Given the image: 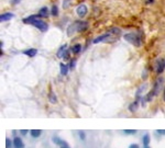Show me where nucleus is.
<instances>
[{
  "instance_id": "18",
  "label": "nucleus",
  "mask_w": 165,
  "mask_h": 148,
  "mask_svg": "<svg viewBox=\"0 0 165 148\" xmlns=\"http://www.w3.org/2000/svg\"><path fill=\"white\" fill-rule=\"evenodd\" d=\"M48 100H50V102L53 103V104H55V103L57 102V98H56V96L54 94L53 91H51V92L48 93Z\"/></svg>"
},
{
  "instance_id": "34",
  "label": "nucleus",
  "mask_w": 165,
  "mask_h": 148,
  "mask_svg": "<svg viewBox=\"0 0 165 148\" xmlns=\"http://www.w3.org/2000/svg\"><path fill=\"white\" fill-rule=\"evenodd\" d=\"M163 98H164V101H165V88H164V93H163Z\"/></svg>"
},
{
  "instance_id": "33",
  "label": "nucleus",
  "mask_w": 165,
  "mask_h": 148,
  "mask_svg": "<svg viewBox=\"0 0 165 148\" xmlns=\"http://www.w3.org/2000/svg\"><path fill=\"white\" fill-rule=\"evenodd\" d=\"M154 0H148V3H151V2H153Z\"/></svg>"
},
{
  "instance_id": "13",
  "label": "nucleus",
  "mask_w": 165,
  "mask_h": 148,
  "mask_svg": "<svg viewBox=\"0 0 165 148\" xmlns=\"http://www.w3.org/2000/svg\"><path fill=\"white\" fill-rule=\"evenodd\" d=\"M60 69H61V74L63 75V76H66L67 74H68V69H70V66H67V65L65 64H62L60 65Z\"/></svg>"
},
{
  "instance_id": "29",
  "label": "nucleus",
  "mask_w": 165,
  "mask_h": 148,
  "mask_svg": "<svg viewBox=\"0 0 165 148\" xmlns=\"http://www.w3.org/2000/svg\"><path fill=\"white\" fill-rule=\"evenodd\" d=\"M156 133L160 134V135H165V129H157Z\"/></svg>"
},
{
  "instance_id": "28",
  "label": "nucleus",
  "mask_w": 165,
  "mask_h": 148,
  "mask_svg": "<svg viewBox=\"0 0 165 148\" xmlns=\"http://www.w3.org/2000/svg\"><path fill=\"white\" fill-rule=\"evenodd\" d=\"M63 58H64V59H68V58H70V54H68V51H66L65 53H64Z\"/></svg>"
},
{
  "instance_id": "12",
  "label": "nucleus",
  "mask_w": 165,
  "mask_h": 148,
  "mask_svg": "<svg viewBox=\"0 0 165 148\" xmlns=\"http://www.w3.org/2000/svg\"><path fill=\"white\" fill-rule=\"evenodd\" d=\"M77 31V28H76V23H73V24H70L68 28H67V35L68 36H72L74 33Z\"/></svg>"
},
{
  "instance_id": "8",
  "label": "nucleus",
  "mask_w": 165,
  "mask_h": 148,
  "mask_svg": "<svg viewBox=\"0 0 165 148\" xmlns=\"http://www.w3.org/2000/svg\"><path fill=\"white\" fill-rule=\"evenodd\" d=\"M12 143L14 148H24V143H23V141L20 137H14Z\"/></svg>"
},
{
  "instance_id": "1",
  "label": "nucleus",
  "mask_w": 165,
  "mask_h": 148,
  "mask_svg": "<svg viewBox=\"0 0 165 148\" xmlns=\"http://www.w3.org/2000/svg\"><path fill=\"white\" fill-rule=\"evenodd\" d=\"M40 16H26L24 19L22 20L23 23H26V24H32L33 26H35L36 29H39L41 32H46L48 29V23L44 22V21H42L41 19H39Z\"/></svg>"
},
{
  "instance_id": "5",
  "label": "nucleus",
  "mask_w": 165,
  "mask_h": 148,
  "mask_svg": "<svg viewBox=\"0 0 165 148\" xmlns=\"http://www.w3.org/2000/svg\"><path fill=\"white\" fill-rule=\"evenodd\" d=\"M52 141H53V143H54V144H56V145H58V146H62V147H70V146H68V144H67L65 141L61 139L60 137H57V136H54V137L52 138Z\"/></svg>"
},
{
  "instance_id": "4",
  "label": "nucleus",
  "mask_w": 165,
  "mask_h": 148,
  "mask_svg": "<svg viewBox=\"0 0 165 148\" xmlns=\"http://www.w3.org/2000/svg\"><path fill=\"white\" fill-rule=\"evenodd\" d=\"M76 23V28H77V32H84L88 29V23L86 21H77Z\"/></svg>"
},
{
  "instance_id": "23",
  "label": "nucleus",
  "mask_w": 165,
  "mask_h": 148,
  "mask_svg": "<svg viewBox=\"0 0 165 148\" xmlns=\"http://www.w3.org/2000/svg\"><path fill=\"white\" fill-rule=\"evenodd\" d=\"M52 16H58V9H57V6L52 7Z\"/></svg>"
},
{
  "instance_id": "6",
  "label": "nucleus",
  "mask_w": 165,
  "mask_h": 148,
  "mask_svg": "<svg viewBox=\"0 0 165 148\" xmlns=\"http://www.w3.org/2000/svg\"><path fill=\"white\" fill-rule=\"evenodd\" d=\"M162 84H163V79H162V78H159V79H157V80L155 81V84H154V87H153V89H152V90L154 91L155 96H156V94H159L160 89H161V86H162Z\"/></svg>"
},
{
  "instance_id": "19",
  "label": "nucleus",
  "mask_w": 165,
  "mask_h": 148,
  "mask_svg": "<svg viewBox=\"0 0 165 148\" xmlns=\"http://www.w3.org/2000/svg\"><path fill=\"white\" fill-rule=\"evenodd\" d=\"M150 141H151V138H150V135L149 134H145V135L142 137V143L144 146H148L150 144Z\"/></svg>"
},
{
  "instance_id": "35",
  "label": "nucleus",
  "mask_w": 165,
  "mask_h": 148,
  "mask_svg": "<svg viewBox=\"0 0 165 148\" xmlns=\"http://www.w3.org/2000/svg\"><path fill=\"white\" fill-rule=\"evenodd\" d=\"M143 148H151V147H150V146L148 145V146H144V147H143Z\"/></svg>"
},
{
  "instance_id": "25",
  "label": "nucleus",
  "mask_w": 165,
  "mask_h": 148,
  "mask_svg": "<svg viewBox=\"0 0 165 148\" xmlns=\"http://www.w3.org/2000/svg\"><path fill=\"white\" fill-rule=\"evenodd\" d=\"M78 135H79V137H80V139H82V141H85V139H86L85 133L82 132V131H79V132H78Z\"/></svg>"
},
{
  "instance_id": "31",
  "label": "nucleus",
  "mask_w": 165,
  "mask_h": 148,
  "mask_svg": "<svg viewBox=\"0 0 165 148\" xmlns=\"http://www.w3.org/2000/svg\"><path fill=\"white\" fill-rule=\"evenodd\" d=\"M28 129H21V131H20V133H21V134H22V135H26V134H28Z\"/></svg>"
},
{
  "instance_id": "21",
  "label": "nucleus",
  "mask_w": 165,
  "mask_h": 148,
  "mask_svg": "<svg viewBox=\"0 0 165 148\" xmlns=\"http://www.w3.org/2000/svg\"><path fill=\"white\" fill-rule=\"evenodd\" d=\"M110 34H114V35H119L121 33V30L120 29H118V28H111L110 30L108 31Z\"/></svg>"
},
{
  "instance_id": "2",
  "label": "nucleus",
  "mask_w": 165,
  "mask_h": 148,
  "mask_svg": "<svg viewBox=\"0 0 165 148\" xmlns=\"http://www.w3.org/2000/svg\"><path fill=\"white\" fill-rule=\"evenodd\" d=\"M123 39L129 42L130 44L132 45L137 46V47H140V46L142 45V39H141V36L137 33H128V34H124L123 35Z\"/></svg>"
},
{
  "instance_id": "32",
  "label": "nucleus",
  "mask_w": 165,
  "mask_h": 148,
  "mask_svg": "<svg viewBox=\"0 0 165 148\" xmlns=\"http://www.w3.org/2000/svg\"><path fill=\"white\" fill-rule=\"evenodd\" d=\"M129 148H140V147L138 144H131V145L129 146Z\"/></svg>"
},
{
  "instance_id": "16",
  "label": "nucleus",
  "mask_w": 165,
  "mask_h": 148,
  "mask_svg": "<svg viewBox=\"0 0 165 148\" xmlns=\"http://www.w3.org/2000/svg\"><path fill=\"white\" fill-rule=\"evenodd\" d=\"M42 131L41 129H31L30 131V135H31V137H33V138H38L39 136L41 135Z\"/></svg>"
},
{
  "instance_id": "22",
  "label": "nucleus",
  "mask_w": 165,
  "mask_h": 148,
  "mask_svg": "<svg viewBox=\"0 0 165 148\" xmlns=\"http://www.w3.org/2000/svg\"><path fill=\"white\" fill-rule=\"evenodd\" d=\"M138 131L137 129H124L123 133L124 134H127V135H132V134H135Z\"/></svg>"
},
{
  "instance_id": "36",
  "label": "nucleus",
  "mask_w": 165,
  "mask_h": 148,
  "mask_svg": "<svg viewBox=\"0 0 165 148\" xmlns=\"http://www.w3.org/2000/svg\"><path fill=\"white\" fill-rule=\"evenodd\" d=\"M61 148H70V147H61Z\"/></svg>"
},
{
  "instance_id": "24",
  "label": "nucleus",
  "mask_w": 165,
  "mask_h": 148,
  "mask_svg": "<svg viewBox=\"0 0 165 148\" xmlns=\"http://www.w3.org/2000/svg\"><path fill=\"white\" fill-rule=\"evenodd\" d=\"M11 145H13V143H11L10 138H6V148H11Z\"/></svg>"
},
{
  "instance_id": "3",
  "label": "nucleus",
  "mask_w": 165,
  "mask_h": 148,
  "mask_svg": "<svg viewBox=\"0 0 165 148\" xmlns=\"http://www.w3.org/2000/svg\"><path fill=\"white\" fill-rule=\"evenodd\" d=\"M87 12H88V9H87V7H86L85 4H79V6L77 7L76 13L79 18H84V16L87 14Z\"/></svg>"
},
{
  "instance_id": "7",
  "label": "nucleus",
  "mask_w": 165,
  "mask_h": 148,
  "mask_svg": "<svg viewBox=\"0 0 165 148\" xmlns=\"http://www.w3.org/2000/svg\"><path fill=\"white\" fill-rule=\"evenodd\" d=\"M165 69V61L164 59H160L156 64V73L157 74H162Z\"/></svg>"
},
{
  "instance_id": "14",
  "label": "nucleus",
  "mask_w": 165,
  "mask_h": 148,
  "mask_svg": "<svg viewBox=\"0 0 165 148\" xmlns=\"http://www.w3.org/2000/svg\"><path fill=\"white\" fill-rule=\"evenodd\" d=\"M48 16V8H46V7L41 8L40 11H39V16H41V18H46Z\"/></svg>"
},
{
  "instance_id": "17",
  "label": "nucleus",
  "mask_w": 165,
  "mask_h": 148,
  "mask_svg": "<svg viewBox=\"0 0 165 148\" xmlns=\"http://www.w3.org/2000/svg\"><path fill=\"white\" fill-rule=\"evenodd\" d=\"M138 108H139V101H134V102H132L130 104V106H129V110H130V112H135L138 110Z\"/></svg>"
},
{
  "instance_id": "27",
  "label": "nucleus",
  "mask_w": 165,
  "mask_h": 148,
  "mask_svg": "<svg viewBox=\"0 0 165 148\" xmlns=\"http://www.w3.org/2000/svg\"><path fill=\"white\" fill-rule=\"evenodd\" d=\"M72 3V0H65V2L63 3V8H67Z\"/></svg>"
},
{
  "instance_id": "10",
  "label": "nucleus",
  "mask_w": 165,
  "mask_h": 148,
  "mask_svg": "<svg viewBox=\"0 0 165 148\" xmlns=\"http://www.w3.org/2000/svg\"><path fill=\"white\" fill-rule=\"evenodd\" d=\"M110 35H111V34H110L109 32H108V33H106V34H102V35L98 36V37H96V39L94 40V41H92V43H94V44H97V43L104 42V41L108 39V37H109Z\"/></svg>"
},
{
  "instance_id": "20",
  "label": "nucleus",
  "mask_w": 165,
  "mask_h": 148,
  "mask_svg": "<svg viewBox=\"0 0 165 148\" xmlns=\"http://www.w3.org/2000/svg\"><path fill=\"white\" fill-rule=\"evenodd\" d=\"M80 51H82V45L80 44H76V45H74L72 47V52H73L74 54H78Z\"/></svg>"
},
{
  "instance_id": "26",
  "label": "nucleus",
  "mask_w": 165,
  "mask_h": 148,
  "mask_svg": "<svg viewBox=\"0 0 165 148\" xmlns=\"http://www.w3.org/2000/svg\"><path fill=\"white\" fill-rule=\"evenodd\" d=\"M76 66V59H73V61H70V69H74Z\"/></svg>"
},
{
  "instance_id": "9",
  "label": "nucleus",
  "mask_w": 165,
  "mask_h": 148,
  "mask_svg": "<svg viewBox=\"0 0 165 148\" xmlns=\"http://www.w3.org/2000/svg\"><path fill=\"white\" fill-rule=\"evenodd\" d=\"M14 16V14L11 12H6V13H2L1 16H0V21L1 22H6V21H9L11 20Z\"/></svg>"
},
{
  "instance_id": "15",
  "label": "nucleus",
  "mask_w": 165,
  "mask_h": 148,
  "mask_svg": "<svg viewBox=\"0 0 165 148\" xmlns=\"http://www.w3.org/2000/svg\"><path fill=\"white\" fill-rule=\"evenodd\" d=\"M67 51V45L65 44V45H63V46H61L60 47V49L57 51V57H60V58H63V55H64V53Z\"/></svg>"
},
{
  "instance_id": "11",
  "label": "nucleus",
  "mask_w": 165,
  "mask_h": 148,
  "mask_svg": "<svg viewBox=\"0 0 165 148\" xmlns=\"http://www.w3.org/2000/svg\"><path fill=\"white\" fill-rule=\"evenodd\" d=\"M23 54L29 56V57H34L35 55L38 54V49H26V51L23 52Z\"/></svg>"
},
{
  "instance_id": "30",
  "label": "nucleus",
  "mask_w": 165,
  "mask_h": 148,
  "mask_svg": "<svg viewBox=\"0 0 165 148\" xmlns=\"http://www.w3.org/2000/svg\"><path fill=\"white\" fill-rule=\"evenodd\" d=\"M20 2H21V0H11V3L14 4V6H16V4H19Z\"/></svg>"
}]
</instances>
